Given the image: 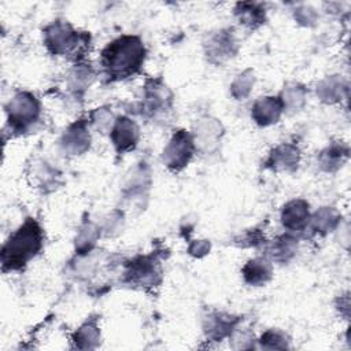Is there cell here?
Returning <instances> with one entry per match:
<instances>
[{
  "instance_id": "8992f818",
  "label": "cell",
  "mask_w": 351,
  "mask_h": 351,
  "mask_svg": "<svg viewBox=\"0 0 351 351\" xmlns=\"http://www.w3.org/2000/svg\"><path fill=\"white\" fill-rule=\"evenodd\" d=\"M125 280L140 287H154L160 281V266L154 255L138 256L126 265Z\"/></svg>"
},
{
  "instance_id": "5bb4252c",
  "label": "cell",
  "mask_w": 351,
  "mask_h": 351,
  "mask_svg": "<svg viewBox=\"0 0 351 351\" xmlns=\"http://www.w3.org/2000/svg\"><path fill=\"white\" fill-rule=\"evenodd\" d=\"M171 95L169 89L160 81H151L145 86V96H144V111L147 114H155L160 111L163 107L166 108L170 106Z\"/></svg>"
},
{
  "instance_id": "484cf974",
  "label": "cell",
  "mask_w": 351,
  "mask_h": 351,
  "mask_svg": "<svg viewBox=\"0 0 351 351\" xmlns=\"http://www.w3.org/2000/svg\"><path fill=\"white\" fill-rule=\"evenodd\" d=\"M93 80V73L89 67H86L85 64H78L74 67V70L70 74V86L80 92L84 90L90 81Z\"/></svg>"
},
{
  "instance_id": "f1b7e54d",
  "label": "cell",
  "mask_w": 351,
  "mask_h": 351,
  "mask_svg": "<svg viewBox=\"0 0 351 351\" xmlns=\"http://www.w3.org/2000/svg\"><path fill=\"white\" fill-rule=\"evenodd\" d=\"M295 19L303 26H311L317 21V12L308 5H302L295 10Z\"/></svg>"
},
{
  "instance_id": "cb8c5ba5",
  "label": "cell",
  "mask_w": 351,
  "mask_h": 351,
  "mask_svg": "<svg viewBox=\"0 0 351 351\" xmlns=\"http://www.w3.org/2000/svg\"><path fill=\"white\" fill-rule=\"evenodd\" d=\"M306 99V90L303 86L293 84L288 85L281 95V101L284 104V110H299L304 104Z\"/></svg>"
},
{
  "instance_id": "44dd1931",
  "label": "cell",
  "mask_w": 351,
  "mask_h": 351,
  "mask_svg": "<svg viewBox=\"0 0 351 351\" xmlns=\"http://www.w3.org/2000/svg\"><path fill=\"white\" fill-rule=\"evenodd\" d=\"M340 214L332 207H322L311 217V229L317 233H328L336 228Z\"/></svg>"
},
{
  "instance_id": "7a4b0ae2",
  "label": "cell",
  "mask_w": 351,
  "mask_h": 351,
  "mask_svg": "<svg viewBox=\"0 0 351 351\" xmlns=\"http://www.w3.org/2000/svg\"><path fill=\"white\" fill-rule=\"evenodd\" d=\"M43 229L33 218H27L5 241L1 250L3 270H19L43 247Z\"/></svg>"
},
{
  "instance_id": "3957f363",
  "label": "cell",
  "mask_w": 351,
  "mask_h": 351,
  "mask_svg": "<svg viewBox=\"0 0 351 351\" xmlns=\"http://www.w3.org/2000/svg\"><path fill=\"white\" fill-rule=\"evenodd\" d=\"M44 43L53 55L82 56L89 37L75 32L67 22L55 21L44 30Z\"/></svg>"
},
{
  "instance_id": "603a6c76",
  "label": "cell",
  "mask_w": 351,
  "mask_h": 351,
  "mask_svg": "<svg viewBox=\"0 0 351 351\" xmlns=\"http://www.w3.org/2000/svg\"><path fill=\"white\" fill-rule=\"evenodd\" d=\"M99 229L89 223V222H85L81 228H80V232L77 234V239H75V248L78 251L80 255H85V254H89L93 248V245L96 244V240L99 237Z\"/></svg>"
},
{
  "instance_id": "2e32d148",
  "label": "cell",
  "mask_w": 351,
  "mask_h": 351,
  "mask_svg": "<svg viewBox=\"0 0 351 351\" xmlns=\"http://www.w3.org/2000/svg\"><path fill=\"white\" fill-rule=\"evenodd\" d=\"M243 277L250 285H263L271 278V265L263 258L251 259L243 267Z\"/></svg>"
},
{
  "instance_id": "ba28073f",
  "label": "cell",
  "mask_w": 351,
  "mask_h": 351,
  "mask_svg": "<svg viewBox=\"0 0 351 351\" xmlns=\"http://www.w3.org/2000/svg\"><path fill=\"white\" fill-rule=\"evenodd\" d=\"M110 136L115 149L122 154L133 149L137 145L140 133L137 125L130 118L121 117L114 122Z\"/></svg>"
},
{
  "instance_id": "4316f807",
  "label": "cell",
  "mask_w": 351,
  "mask_h": 351,
  "mask_svg": "<svg viewBox=\"0 0 351 351\" xmlns=\"http://www.w3.org/2000/svg\"><path fill=\"white\" fill-rule=\"evenodd\" d=\"M259 343H261L262 348H267V350H280V348H287L288 347V343H287L285 337L280 332L273 330V329L266 330L262 335Z\"/></svg>"
},
{
  "instance_id": "83f0119b",
  "label": "cell",
  "mask_w": 351,
  "mask_h": 351,
  "mask_svg": "<svg viewBox=\"0 0 351 351\" xmlns=\"http://www.w3.org/2000/svg\"><path fill=\"white\" fill-rule=\"evenodd\" d=\"M90 119L93 126L100 130V132H107L108 129H112V114L110 110L101 107V108H96L92 114H90Z\"/></svg>"
},
{
  "instance_id": "277c9868",
  "label": "cell",
  "mask_w": 351,
  "mask_h": 351,
  "mask_svg": "<svg viewBox=\"0 0 351 351\" xmlns=\"http://www.w3.org/2000/svg\"><path fill=\"white\" fill-rule=\"evenodd\" d=\"M8 123L14 130H25L40 115V103L29 92L16 93L5 107Z\"/></svg>"
},
{
  "instance_id": "30bf717a",
  "label": "cell",
  "mask_w": 351,
  "mask_h": 351,
  "mask_svg": "<svg viewBox=\"0 0 351 351\" xmlns=\"http://www.w3.org/2000/svg\"><path fill=\"white\" fill-rule=\"evenodd\" d=\"M282 111H284V104L281 101V97L266 96L255 101L251 115H252V119L259 126H269L271 123H276L280 119Z\"/></svg>"
},
{
  "instance_id": "ac0fdd59",
  "label": "cell",
  "mask_w": 351,
  "mask_h": 351,
  "mask_svg": "<svg viewBox=\"0 0 351 351\" xmlns=\"http://www.w3.org/2000/svg\"><path fill=\"white\" fill-rule=\"evenodd\" d=\"M237 322L239 318L223 314H213L208 317L207 324L204 325V330L207 333V337L213 340H222L232 333Z\"/></svg>"
},
{
  "instance_id": "d6986e66",
  "label": "cell",
  "mask_w": 351,
  "mask_h": 351,
  "mask_svg": "<svg viewBox=\"0 0 351 351\" xmlns=\"http://www.w3.org/2000/svg\"><path fill=\"white\" fill-rule=\"evenodd\" d=\"M73 341L77 348L89 350L96 348L100 343V330L95 318L82 324L73 336Z\"/></svg>"
},
{
  "instance_id": "5b68a950",
  "label": "cell",
  "mask_w": 351,
  "mask_h": 351,
  "mask_svg": "<svg viewBox=\"0 0 351 351\" xmlns=\"http://www.w3.org/2000/svg\"><path fill=\"white\" fill-rule=\"evenodd\" d=\"M193 137L185 130H178L163 149L162 160L170 170L180 171L189 163L193 156Z\"/></svg>"
},
{
  "instance_id": "52a82bcc",
  "label": "cell",
  "mask_w": 351,
  "mask_h": 351,
  "mask_svg": "<svg viewBox=\"0 0 351 351\" xmlns=\"http://www.w3.org/2000/svg\"><path fill=\"white\" fill-rule=\"evenodd\" d=\"M204 48L211 62L222 63L236 53V41L230 30H219L207 37Z\"/></svg>"
},
{
  "instance_id": "4fadbf2b",
  "label": "cell",
  "mask_w": 351,
  "mask_h": 351,
  "mask_svg": "<svg viewBox=\"0 0 351 351\" xmlns=\"http://www.w3.org/2000/svg\"><path fill=\"white\" fill-rule=\"evenodd\" d=\"M222 125L214 118H203L196 125L195 130V144L199 145L202 149H211L217 145L219 137L222 136Z\"/></svg>"
},
{
  "instance_id": "7c38bea8",
  "label": "cell",
  "mask_w": 351,
  "mask_h": 351,
  "mask_svg": "<svg viewBox=\"0 0 351 351\" xmlns=\"http://www.w3.org/2000/svg\"><path fill=\"white\" fill-rule=\"evenodd\" d=\"M281 222L289 230H300L308 222V203L303 199L288 202L281 211Z\"/></svg>"
},
{
  "instance_id": "8fae6325",
  "label": "cell",
  "mask_w": 351,
  "mask_h": 351,
  "mask_svg": "<svg viewBox=\"0 0 351 351\" xmlns=\"http://www.w3.org/2000/svg\"><path fill=\"white\" fill-rule=\"evenodd\" d=\"M299 159L300 154L298 147L292 144H281L270 152L266 160V167L276 171H293L299 165Z\"/></svg>"
},
{
  "instance_id": "f546056e",
  "label": "cell",
  "mask_w": 351,
  "mask_h": 351,
  "mask_svg": "<svg viewBox=\"0 0 351 351\" xmlns=\"http://www.w3.org/2000/svg\"><path fill=\"white\" fill-rule=\"evenodd\" d=\"M210 241L207 240H195L191 243L189 248H188V252L192 255V256H196V258H202L204 255L208 254L210 251Z\"/></svg>"
},
{
  "instance_id": "9a60e30c",
  "label": "cell",
  "mask_w": 351,
  "mask_h": 351,
  "mask_svg": "<svg viewBox=\"0 0 351 351\" xmlns=\"http://www.w3.org/2000/svg\"><path fill=\"white\" fill-rule=\"evenodd\" d=\"M347 82L340 75H332L322 80L317 86L318 97L325 103H337L347 95Z\"/></svg>"
},
{
  "instance_id": "e0dca14e",
  "label": "cell",
  "mask_w": 351,
  "mask_h": 351,
  "mask_svg": "<svg viewBox=\"0 0 351 351\" xmlns=\"http://www.w3.org/2000/svg\"><path fill=\"white\" fill-rule=\"evenodd\" d=\"M234 14L239 22L250 29H256L261 25H263L266 21L265 8L259 3H252V1L237 3L234 8Z\"/></svg>"
},
{
  "instance_id": "d4e9b609",
  "label": "cell",
  "mask_w": 351,
  "mask_h": 351,
  "mask_svg": "<svg viewBox=\"0 0 351 351\" xmlns=\"http://www.w3.org/2000/svg\"><path fill=\"white\" fill-rule=\"evenodd\" d=\"M255 82V77L252 70H245L239 74L230 85V92L236 99H244L250 95Z\"/></svg>"
},
{
  "instance_id": "6da1fadb",
  "label": "cell",
  "mask_w": 351,
  "mask_h": 351,
  "mask_svg": "<svg viewBox=\"0 0 351 351\" xmlns=\"http://www.w3.org/2000/svg\"><path fill=\"white\" fill-rule=\"evenodd\" d=\"M145 59V48L137 36H122L101 52V66L111 81L136 74Z\"/></svg>"
},
{
  "instance_id": "ffe728a7",
  "label": "cell",
  "mask_w": 351,
  "mask_h": 351,
  "mask_svg": "<svg viewBox=\"0 0 351 351\" xmlns=\"http://www.w3.org/2000/svg\"><path fill=\"white\" fill-rule=\"evenodd\" d=\"M348 158V148L344 144L335 143L319 155V166L325 171H336Z\"/></svg>"
},
{
  "instance_id": "7402d4cb",
  "label": "cell",
  "mask_w": 351,
  "mask_h": 351,
  "mask_svg": "<svg viewBox=\"0 0 351 351\" xmlns=\"http://www.w3.org/2000/svg\"><path fill=\"white\" fill-rule=\"evenodd\" d=\"M296 245H298V240L293 236L284 234L271 243L269 252L273 256V259L284 262V261H288L295 254Z\"/></svg>"
},
{
  "instance_id": "9c48e42d",
  "label": "cell",
  "mask_w": 351,
  "mask_h": 351,
  "mask_svg": "<svg viewBox=\"0 0 351 351\" xmlns=\"http://www.w3.org/2000/svg\"><path fill=\"white\" fill-rule=\"evenodd\" d=\"M62 148L71 155H81L89 149L90 134L88 132L86 121L80 119L71 123L63 133L60 140Z\"/></svg>"
}]
</instances>
